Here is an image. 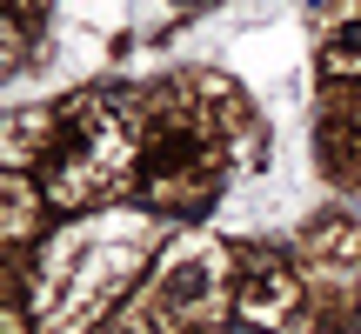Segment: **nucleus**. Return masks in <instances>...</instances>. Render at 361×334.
<instances>
[]
</instances>
